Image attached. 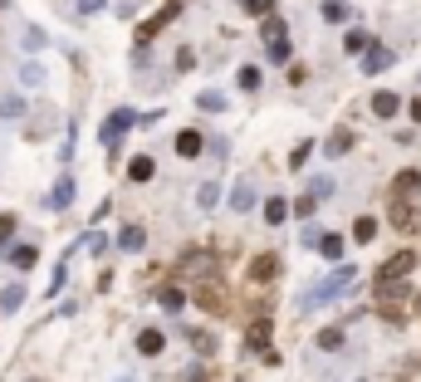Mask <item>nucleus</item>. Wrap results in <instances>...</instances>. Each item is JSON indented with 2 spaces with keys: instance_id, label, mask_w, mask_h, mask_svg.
Returning a JSON list of instances; mask_svg holds the SVG:
<instances>
[{
  "instance_id": "18",
  "label": "nucleus",
  "mask_w": 421,
  "mask_h": 382,
  "mask_svg": "<svg viewBox=\"0 0 421 382\" xmlns=\"http://www.w3.org/2000/svg\"><path fill=\"white\" fill-rule=\"evenodd\" d=\"M196 304H201V309H221L226 299H221V289H216V285H210V280H206V285L196 289Z\"/></svg>"
},
{
  "instance_id": "11",
  "label": "nucleus",
  "mask_w": 421,
  "mask_h": 382,
  "mask_svg": "<svg viewBox=\"0 0 421 382\" xmlns=\"http://www.w3.org/2000/svg\"><path fill=\"white\" fill-rule=\"evenodd\" d=\"M397 108H402V93H392V88H382V93L373 98V113H378V118H392Z\"/></svg>"
},
{
  "instance_id": "33",
  "label": "nucleus",
  "mask_w": 421,
  "mask_h": 382,
  "mask_svg": "<svg viewBox=\"0 0 421 382\" xmlns=\"http://www.w3.org/2000/svg\"><path fill=\"white\" fill-rule=\"evenodd\" d=\"M265 54H270L275 64H284V59H289V39H280V44H265Z\"/></svg>"
},
{
  "instance_id": "41",
  "label": "nucleus",
  "mask_w": 421,
  "mask_h": 382,
  "mask_svg": "<svg viewBox=\"0 0 421 382\" xmlns=\"http://www.w3.org/2000/svg\"><path fill=\"white\" fill-rule=\"evenodd\" d=\"M411 123H421V98H411Z\"/></svg>"
},
{
  "instance_id": "17",
  "label": "nucleus",
  "mask_w": 421,
  "mask_h": 382,
  "mask_svg": "<svg viewBox=\"0 0 421 382\" xmlns=\"http://www.w3.org/2000/svg\"><path fill=\"white\" fill-rule=\"evenodd\" d=\"M216 201H221V187H216V182H201V187H196V206H201V211H210Z\"/></svg>"
},
{
  "instance_id": "15",
  "label": "nucleus",
  "mask_w": 421,
  "mask_h": 382,
  "mask_svg": "<svg viewBox=\"0 0 421 382\" xmlns=\"http://www.w3.org/2000/svg\"><path fill=\"white\" fill-rule=\"evenodd\" d=\"M167 20H177V6H167V10H162V15H152V20H147V25H142V35H137V39H142V44H147V39H152V35H157V30H162V25H167Z\"/></svg>"
},
{
  "instance_id": "12",
  "label": "nucleus",
  "mask_w": 421,
  "mask_h": 382,
  "mask_svg": "<svg viewBox=\"0 0 421 382\" xmlns=\"http://www.w3.org/2000/svg\"><path fill=\"white\" fill-rule=\"evenodd\" d=\"M118 245H123L128 255H137V250L147 245V231H142V226H123V236H118Z\"/></svg>"
},
{
  "instance_id": "39",
  "label": "nucleus",
  "mask_w": 421,
  "mask_h": 382,
  "mask_svg": "<svg viewBox=\"0 0 421 382\" xmlns=\"http://www.w3.org/2000/svg\"><path fill=\"white\" fill-rule=\"evenodd\" d=\"M108 0H79V15H93V10H103Z\"/></svg>"
},
{
  "instance_id": "38",
  "label": "nucleus",
  "mask_w": 421,
  "mask_h": 382,
  "mask_svg": "<svg viewBox=\"0 0 421 382\" xmlns=\"http://www.w3.org/2000/svg\"><path fill=\"white\" fill-rule=\"evenodd\" d=\"M240 6H245L250 15H265V10H270V0H240Z\"/></svg>"
},
{
  "instance_id": "10",
  "label": "nucleus",
  "mask_w": 421,
  "mask_h": 382,
  "mask_svg": "<svg viewBox=\"0 0 421 382\" xmlns=\"http://www.w3.org/2000/svg\"><path fill=\"white\" fill-rule=\"evenodd\" d=\"M392 226H397V231H421V211H411V206H392Z\"/></svg>"
},
{
  "instance_id": "9",
  "label": "nucleus",
  "mask_w": 421,
  "mask_h": 382,
  "mask_svg": "<svg viewBox=\"0 0 421 382\" xmlns=\"http://www.w3.org/2000/svg\"><path fill=\"white\" fill-rule=\"evenodd\" d=\"M250 206H255V187H250V177H240L231 187V211H250Z\"/></svg>"
},
{
  "instance_id": "4",
  "label": "nucleus",
  "mask_w": 421,
  "mask_h": 382,
  "mask_svg": "<svg viewBox=\"0 0 421 382\" xmlns=\"http://www.w3.org/2000/svg\"><path fill=\"white\" fill-rule=\"evenodd\" d=\"M133 123H137V113H133V108H118V113H108V123H103V142L113 147V142H118V137H123Z\"/></svg>"
},
{
  "instance_id": "1",
  "label": "nucleus",
  "mask_w": 421,
  "mask_h": 382,
  "mask_svg": "<svg viewBox=\"0 0 421 382\" xmlns=\"http://www.w3.org/2000/svg\"><path fill=\"white\" fill-rule=\"evenodd\" d=\"M348 289H353V269L343 265V269H338V275H333V280H324L319 289H313V294H304L299 304H304V309H313V304H333V299H343Z\"/></svg>"
},
{
  "instance_id": "8",
  "label": "nucleus",
  "mask_w": 421,
  "mask_h": 382,
  "mask_svg": "<svg viewBox=\"0 0 421 382\" xmlns=\"http://www.w3.org/2000/svg\"><path fill=\"white\" fill-rule=\"evenodd\" d=\"M69 201H74V177L64 172V177L55 182V191H49V206H55V211H69Z\"/></svg>"
},
{
  "instance_id": "32",
  "label": "nucleus",
  "mask_w": 421,
  "mask_h": 382,
  "mask_svg": "<svg viewBox=\"0 0 421 382\" xmlns=\"http://www.w3.org/2000/svg\"><path fill=\"white\" fill-rule=\"evenodd\" d=\"M416 187H421V177H416V172H402V177H397V191H402V196H411Z\"/></svg>"
},
{
  "instance_id": "31",
  "label": "nucleus",
  "mask_w": 421,
  "mask_h": 382,
  "mask_svg": "<svg viewBox=\"0 0 421 382\" xmlns=\"http://www.w3.org/2000/svg\"><path fill=\"white\" fill-rule=\"evenodd\" d=\"M240 88H245V93H250V88H260V69H255V64H245V69H240Z\"/></svg>"
},
{
  "instance_id": "21",
  "label": "nucleus",
  "mask_w": 421,
  "mask_h": 382,
  "mask_svg": "<svg viewBox=\"0 0 421 382\" xmlns=\"http://www.w3.org/2000/svg\"><path fill=\"white\" fill-rule=\"evenodd\" d=\"M128 172H133V182H152L157 167H152V157H133V162H128Z\"/></svg>"
},
{
  "instance_id": "34",
  "label": "nucleus",
  "mask_w": 421,
  "mask_h": 382,
  "mask_svg": "<svg viewBox=\"0 0 421 382\" xmlns=\"http://www.w3.org/2000/svg\"><path fill=\"white\" fill-rule=\"evenodd\" d=\"M309 152H313V142H299V147L289 152V167H304V162H309Z\"/></svg>"
},
{
  "instance_id": "25",
  "label": "nucleus",
  "mask_w": 421,
  "mask_h": 382,
  "mask_svg": "<svg viewBox=\"0 0 421 382\" xmlns=\"http://www.w3.org/2000/svg\"><path fill=\"white\" fill-rule=\"evenodd\" d=\"M319 250H324V260H343V236H324Z\"/></svg>"
},
{
  "instance_id": "6",
  "label": "nucleus",
  "mask_w": 421,
  "mask_h": 382,
  "mask_svg": "<svg viewBox=\"0 0 421 382\" xmlns=\"http://www.w3.org/2000/svg\"><path fill=\"white\" fill-rule=\"evenodd\" d=\"M162 348H167V334H162V329H142V334H137V353H142V358H157Z\"/></svg>"
},
{
  "instance_id": "22",
  "label": "nucleus",
  "mask_w": 421,
  "mask_h": 382,
  "mask_svg": "<svg viewBox=\"0 0 421 382\" xmlns=\"http://www.w3.org/2000/svg\"><path fill=\"white\" fill-rule=\"evenodd\" d=\"M20 304H25V285H10L6 294H0V309H6V314H15Z\"/></svg>"
},
{
  "instance_id": "7",
  "label": "nucleus",
  "mask_w": 421,
  "mask_h": 382,
  "mask_svg": "<svg viewBox=\"0 0 421 382\" xmlns=\"http://www.w3.org/2000/svg\"><path fill=\"white\" fill-rule=\"evenodd\" d=\"M392 59H397L392 49H378L373 44V54H362V74H382V69H392Z\"/></svg>"
},
{
  "instance_id": "28",
  "label": "nucleus",
  "mask_w": 421,
  "mask_h": 382,
  "mask_svg": "<svg viewBox=\"0 0 421 382\" xmlns=\"http://www.w3.org/2000/svg\"><path fill=\"white\" fill-rule=\"evenodd\" d=\"M182 269H216V260H210L206 250H196V255H186V260H182Z\"/></svg>"
},
{
  "instance_id": "19",
  "label": "nucleus",
  "mask_w": 421,
  "mask_h": 382,
  "mask_svg": "<svg viewBox=\"0 0 421 382\" xmlns=\"http://www.w3.org/2000/svg\"><path fill=\"white\" fill-rule=\"evenodd\" d=\"M348 15H353V6H343V0H324V20L329 25H343Z\"/></svg>"
},
{
  "instance_id": "35",
  "label": "nucleus",
  "mask_w": 421,
  "mask_h": 382,
  "mask_svg": "<svg viewBox=\"0 0 421 382\" xmlns=\"http://www.w3.org/2000/svg\"><path fill=\"white\" fill-rule=\"evenodd\" d=\"M338 343H343V334H338V329H324V334H319V348H324V353H329V348H338Z\"/></svg>"
},
{
  "instance_id": "2",
  "label": "nucleus",
  "mask_w": 421,
  "mask_h": 382,
  "mask_svg": "<svg viewBox=\"0 0 421 382\" xmlns=\"http://www.w3.org/2000/svg\"><path fill=\"white\" fill-rule=\"evenodd\" d=\"M411 265H416V255L411 250H397L382 269H378V285H392V280H402V275H411Z\"/></svg>"
},
{
  "instance_id": "5",
  "label": "nucleus",
  "mask_w": 421,
  "mask_h": 382,
  "mask_svg": "<svg viewBox=\"0 0 421 382\" xmlns=\"http://www.w3.org/2000/svg\"><path fill=\"white\" fill-rule=\"evenodd\" d=\"M245 348H255V353H265V363H280V358L270 353V323H265V318H260L255 329L245 334Z\"/></svg>"
},
{
  "instance_id": "14",
  "label": "nucleus",
  "mask_w": 421,
  "mask_h": 382,
  "mask_svg": "<svg viewBox=\"0 0 421 382\" xmlns=\"http://www.w3.org/2000/svg\"><path fill=\"white\" fill-rule=\"evenodd\" d=\"M265 221H270V226H284V221H289V201H284V196L265 201Z\"/></svg>"
},
{
  "instance_id": "3",
  "label": "nucleus",
  "mask_w": 421,
  "mask_h": 382,
  "mask_svg": "<svg viewBox=\"0 0 421 382\" xmlns=\"http://www.w3.org/2000/svg\"><path fill=\"white\" fill-rule=\"evenodd\" d=\"M275 275H280V255H255L250 269H245V280H250V285H270Z\"/></svg>"
},
{
  "instance_id": "24",
  "label": "nucleus",
  "mask_w": 421,
  "mask_h": 382,
  "mask_svg": "<svg viewBox=\"0 0 421 382\" xmlns=\"http://www.w3.org/2000/svg\"><path fill=\"white\" fill-rule=\"evenodd\" d=\"M373 236H378V221H373V216H358V226H353V240H362V245H367Z\"/></svg>"
},
{
  "instance_id": "23",
  "label": "nucleus",
  "mask_w": 421,
  "mask_h": 382,
  "mask_svg": "<svg viewBox=\"0 0 421 382\" xmlns=\"http://www.w3.org/2000/svg\"><path fill=\"white\" fill-rule=\"evenodd\" d=\"M343 49H348V54H362V49H373V39H367V30H348Z\"/></svg>"
},
{
  "instance_id": "36",
  "label": "nucleus",
  "mask_w": 421,
  "mask_h": 382,
  "mask_svg": "<svg viewBox=\"0 0 421 382\" xmlns=\"http://www.w3.org/2000/svg\"><path fill=\"white\" fill-rule=\"evenodd\" d=\"M162 309L177 314V309H182V289H162Z\"/></svg>"
},
{
  "instance_id": "16",
  "label": "nucleus",
  "mask_w": 421,
  "mask_h": 382,
  "mask_svg": "<svg viewBox=\"0 0 421 382\" xmlns=\"http://www.w3.org/2000/svg\"><path fill=\"white\" fill-rule=\"evenodd\" d=\"M280 39H289V25H284V15H270L265 20V44H280Z\"/></svg>"
},
{
  "instance_id": "40",
  "label": "nucleus",
  "mask_w": 421,
  "mask_h": 382,
  "mask_svg": "<svg viewBox=\"0 0 421 382\" xmlns=\"http://www.w3.org/2000/svg\"><path fill=\"white\" fill-rule=\"evenodd\" d=\"M20 79H25V84H39L44 74H39V64H25V69H20Z\"/></svg>"
},
{
  "instance_id": "30",
  "label": "nucleus",
  "mask_w": 421,
  "mask_h": 382,
  "mask_svg": "<svg viewBox=\"0 0 421 382\" xmlns=\"http://www.w3.org/2000/svg\"><path fill=\"white\" fill-rule=\"evenodd\" d=\"M309 196H313V201H324V196H333V177H313Z\"/></svg>"
},
{
  "instance_id": "27",
  "label": "nucleus",
  "mask_w": 421,
  "mask_h": 382,
  "mask_svg": "<svg viewBox=\"0 0 421 382\" xmlns=\"http://www.w3.org/2000/svg\"><path fill=\"white\" fill-rule=\"evenodd\" d=\"M25 113V103L15 98V93H6V98H0V118H20Z\"/></svg>"
},
{
  "instance_id": "42",
  "label": "nucleus",
  "mask_w": 421,
  "mask_h": 382,
  "mask_svg": "<svg viewBox=\"0 0 421 382\" xmlns=\"http://www.w3.org/2000/svg\"><path fill=\"white\" fill-rule=\"evenodd\" d=\"M416 314H421V294H416Z\"/></svg>"
},
{
  "instance_id": "26",
  "label": "nucleus",
  "mask_w": 421,
  "mask_h": 382,
  "mask_svg": "<svg viewBox=\"0 0 421 382\" xmlns=\"http://www.w3.org/2000/svg\"><path fill=\"white\" fill-rule=\"evenodd\" d=\"M6 260H15L20 269H30V265H35L39 255H35V245H20V250H6Z\"/></svg>"
},
{
  "instance_id": "20",
  "label": "nucleus",
  "mask_w": 421,
  "mask_h": 382,
  "mask_svg": "<svg viewBox=\"0 0 421 382\" xmlns=\"http://www.w3.org/2000/svg\"><path fill=\"white\" fill-rule=\"evenodd\" d=\"M201 147H206V142H201V133H191V128H186V133L177 137V152H182V157H196Z\"/></svg>"
},
{
  "instance_id": "13",
  "label": "nucleus",
  "mask_w": 421,
  "mask_h": 382,
  "mask_svg": "<svg viewBox=\"0 0 421 382\" xmlns=\"http://www.w3.org/2000/svg\"><path fill=\"white\" fill-rule=\"evenodd\" d=\"M348 147H353V133H348V128H338V133H329V142H324V152H329V157H343Z\"/></svg>"
},
{
  "instance_id": "29",
  "label": "nucleus",
  "mask_w": 421,
  "mask_h": 382,
  "mask_svg": "<svg viewBox=\"0 0 421 382\" xmlns=\"http://www.w3.org/2000/svg\"><path fill=\"white\" fill-rule=\"evenodd\" d=\"M196 108H206V113H221L226 98H221V93H196Z\"/></svg>"
},
{
  "instance_id": "37",
  "label": "nucleus",
  "mask_w": 421,
  "mask_h": 382,
  "mask_svg": "<svg viewBox=\"0 0 421 382\" xmlns=\"http://www.w3.org/2000/svg\"><path fill=\"white\" fill-rule=\"evenodd\" d=\"M15 236V216H0V245H6Z\"/></svg>"
}]
</instances>
